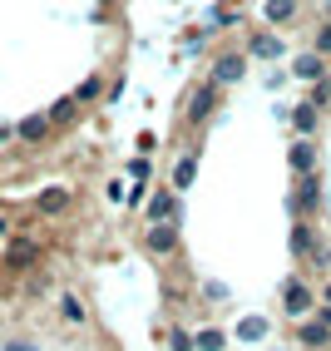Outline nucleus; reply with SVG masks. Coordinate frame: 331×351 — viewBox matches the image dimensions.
<instances>
[{"label": "nucleus", "mask_w": 331, "mask_h": 351, "mask_svg": "<svg viewBox=\"0 0 331 351\" xmlns=\"http://www.w3.org/2000/svg\"><path fill=\"white\" fill-rule=\"evenodd\" d=\"M247 55H257V60H277V55H282V40H277V35H257V40L247 45Z\"/></svg>", "instance_id": "obj_11"}, {"label": "nucleus", "mask_w": 331, "mask_h": 351, "mask_svg": "<svg viewBox=\"0 0 331 351\" xmlns=\"http://www.w3.org/2000/svg\"><path fill=\"white\" fill-rule=\"evenodd\" d=\"M317 203H321V178L306 173V178L297 183V193H292V208H297V213H312Z\"/></svg>", "instance_id": "obj_1"}, {"label": "nucleus", "mask_w": 331, "mask_h": 351, "mask_svg": "<svg viewBox=\"0 0 331 351\" xmlns=\"http://www.w3.org/2000/svg\"><path fill=\"white\" fill-rule=\"evenodd\" d=\"M35 257H40V243H10L5 263H10V272H20V267H30Z\"/></svg>", "instance_id": "obj_8"}, {"label": "nucleus", "mask_w": 331, "mask_h": 351, "mask_svg": "<svg viewBox=\"0 0 331 351\" xmlns=\"http://www.w3.org/2000/svg\"><path fill=\"white\" fill-rule=\"evenodd\" d=\"M193 346H198V351H223V332H212V326H208V332L193 337Z\"/></svg>", "instance_id": "obj_20"}, {"label": "nucleus", "mask_w": 331, "mask_h": 351, "mask_svg": "<svg viewBox=\"0 0 331 351\" xmlns=\"http://www.w3.org/2000/svg\"><path fill=\"white\" fill-rule=\"evenodd\" d=\"M5 232H10V223H5V218H0V238H5Z\"/></svg>", "instance_id": "obj_25"}, {"label": "nucleus", "mask_w": 331, "mask_h": 351, "mask_svg": "<svg viewBox=\"0 0 331 351\" xmlns=\"http://www.w3.org/2000/svg\"><path fill=\"white\" fill-rule=\"evenodd\" d=\"M169 213H173V193H158V198L149 203V223H163Z\"/></svg>", "instance_id": "obj_18"}, {"label": "nucleus", "mask_w": 331, "mask_h": 351, "mask_svg": "<svg viewBox=\"0 0 331 351\" xmlns=\"http://www.w3.org/2000/svg\"><path fill=\"white\" fill-rule=\"evenodd\" d=\"M193 173H198V154H183L178 169H173V189H188V183H193Z\"/></svg>", "instance_id": "obj_13"}, {"label": "nucleus", "mask_w": 331, "mask_h": 351, "mask_svg": "<svg viewBox=\"0 0 331 351\" xmlns=\"http://www.w3.org/2000/svg\"><path fill=\"white\" fill-rule=\"evenodd\" d=\"M297 15V0H267V20L272 25H282V20H292Z\"/></svg>", "instance_id": "obj_16"}, {"label": "nucleus", "mask_w": 331, "mask_h": 351, "mask_svg": "<svg viewBox=\"0 0 331 351\" xmlns=\"http://www.w3.org/2000/svg\"><path fill=\"white\" fill-rule=\"evenodd\" d=\"M5 351H35V346H30V341H10Z\"/></svg>", "instance_id": "obj_24"}, {"label": "nucleus", "mask_w": 331, "mask_h": 351, "mask_svg": "<svg viewBox=\"0 0 331 351\" xmlns=\"http://www.w3.org/2000/svg\"><path fill=\"white\" fill-rule=\"evenodd\" d=\"M208 114H212V89L203 84V89H193V99H188V124L198 129V124L208 119Z\"/></svg>", "instance_id": "obj_7"}, {"label": "nucleus", "mask_w": 331, "mask_h": 351, "mask_svg": "<svg viewBox=\"0 0 331 351\" xmlns=\"http://www.w3.org/2000/svg\"><path fill=\"white\" fill-rule=\"evenodd\" d=\"M60 317H64L69 326H79L89 312H84V302H79V297H60Z\"/></svg>", "instance_id": "obj_14"}, {"label": "nucleus", "mask_w": 331, "mask_h": 351, "mask_svg": "<svg viewBox=\"0 0 331 351\" xmlns=\"http://www.w3.org/2000/svg\"><path fill=\"white\" fill-rule=\"evenodd\" d=\"M312 50H317L321 60H331V25H321V30H317V45H312Z\"/></svg>", "instance_id": "obj_21"}, {"label": "nucleus", "mask_w": 331, "mask_h": 351, "mask_svg": "<svg viewBox=\"0 0 331 351\" xmlns=\"http://www.w3.org/2000/svg\"><path fill=\"white\" fill-rule=\"evenodd\" d=\"M292 69H297V80H312V84H317V80L326 75V60H321L317 50H306V55H297V60H292Z\"/></svg>", "instance_id": "obj_5"}, {"label": "nucleus", "mask_w": 331, "mask_h": 351, "mask_svg": "<svg viewBox=\"0 0 331 351\" xmlns=\"http://www.w3.org/2000/svg\"><path fill=\"white\" fill-rule=\"evenodd\" d=\"M144 247H149L154 257H169V252L178 247V232H173L169 223H154V228H149V238H144Z\"/></svg>", "instance_id": "obj_4"}, {"label": "nucleus", "mask_w": 331, "mask_h": 351, "mask_svg": "<svg viewBox=\"0 0 331 351\" xmlns=\"http://www.w3.org/2000/svg\"><path fill=\"white\" fill-rule=\"evenodd\" d=\"M173 351H193V337H188V332H173Z\"/></svg>", "instance_id": "obj_23"}, {"label": "nucleus", "mask_w": 331, "mask_h": 351, "mask_svg": "<svg viewBox=\"0 0 331 351\" xmlns=\"http://www.w3.org/2000/svg\"><path fill=\"white\" fill-rule=\"evenodd\" d=\"M326 99H331V84H326V80H317V84H312V99H306V104H317V109H321Z\"/></svg>", "instance_id": "obj_22"}, {"label": "nucleus", "mask_w": 331, "mask_h": 351, "mask_svg": "<svg viewBox=\"0 0 331 351\" xmlns=\"http://www.w3.org/2000/svg\"><path fill=\"white\" fill-rule=\"evenodd\" d=\"M282 302H287V312H292V317H306V312H312V287L292 277V282L282 287Z\"/></svg>", "instance_id": "obj_3"}, {"label": "nucleus", "mask_w": 331, "mask_h": 351, "mask_svg": "<svg viewBox=\"0 0 331 351\" xmlns=\"http://www.w3.org/2000/svg\"><path fill=\"white\" fill-rule=\"evenodd\" d=\"M69 208V189H45L40 193V213H64Z\"/></svg>", "instance_id": "obj_12"}, {"label": "nucleus", "mask_w": 331, "mask_h": 351, "mask_svg": "<svg viewBox=\"0 0 331 351\" xmlns=\"http://www.w3.org/2000/svg\"><path fill=\"white\" fill-rule=\"evenodd\" d=\"M292 173L297 178H306V173H317V144H312V138H297V144H292Z\"/></svg>", "instance_id": "obj_2"}, {"label": "nucleus", "mask_w": 331, "mask_h": 351, "mask_svg": "<svg viewBox=\"0 0 331 351\" xmlns=\"http://www.w3.org/2000/svg\"><path fill=\"white\" fill-rule=\"evenodd\" d=\"M75 109H79V99H75V95H69V99H60V104L50 109V119H55V124H75V119H79V114H75Z\"/></svg>", "instance_id": "obj_15"}, {"label": "nucleus", "mask_w": 331, "mask_h": 351, "mask_svg": "<svg viewBox=\"0 0 331 351\" xmlns=\"http://www.w3.org/2000/svg\"><path fill=\"white\" fill-rule=\"evenodd\" d=\"M50 124H55L50 114H35V119H25V124H20V138H25V144H40V138L50 134Z\"/></svg>", "instance_id": "obj_10"}, {"label": "nucleus", "mask_w": 331, "mask_h": 351, "mask_svg": "<svg viewBox=\"0 0 331 351\" xmlns=\"http://www.w3.org/2000/svg\"><path fill=\"white\" fill-rule=\"evenodd\" d=\"M243 55H223L218 64H212V84H232V80H243Z\"/></svg>", "instance_id": "obj_6"}, {"label": "nucleus", "mask_w": 331, "mask_h": 351, "mask_svg": "<svg viewBox=\"0 0 331 351\" xmlns=\"http://www.w3.org/2000/svg\"><path fill=\"white\" fill-rule=\"evenodd\" d=\"M104 5H109V0H104Z\"/></svg>", "instance_id": "obj_26"}, {"label": "nucleus", "mask_w": 331, "mask_h": 351, "mask_svg": "<svg viewBox=\"0 0 331 351\" xmlns=\"http://www.w3.org/2000/svg\"><path fill=\"white\" fill-rule=\"evenodd\" d=\"M99 95H104V80H99V75H89V80H84V84L75 89V99H79V104H94Z\"/></svg>", "instance_id": "obj_17"}, {"label": "nucleus", "mask_w": 331, "mask_h": 351, "mask_svg": "<svg viewBox=\"0 0 331 351\" xmlns=\"http://www.w3.org/2000/svg\"><path fill=\"white\" fill-rule=\"evenodd\" d=\"M326 332H331L326 322H312V326H302V341L306 346H326Z\"/></svg>", "instance_id": "obj_19"}, {"label": "nucleus", "mask_w": 331, "mask_h": 351, "mask_svg": "<svg viewBox=\"0 0 331 351\" xmlns=\"http://www.w3.org/2000/svg\"><path fill=\"white\" fill-rule=\"evenodd\" d=\"M292 129H297L302 138H312V134H317V104H297V109H292Z\"/></svg>", "instance_id": "obj_9"}]
</instances>
